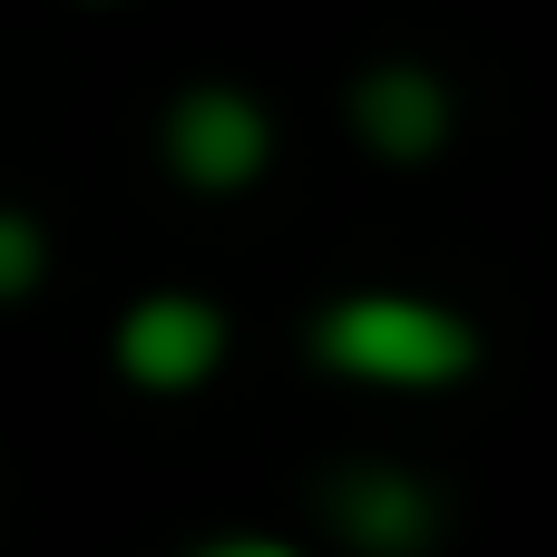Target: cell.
Wrapping results in <instances>:
<instances>
[{
    "mask_svg": "<svg viewBox=\"0 0 557 557\" xmlns=\"http://www.w3.org/2000/svg\"><path fill=\"white\" fill-rule=\"evenodd\" d=\"M313 352L372 392H450L480 372V333L460 304L441 294H401V284H372V294H333L313 313Z\"/></svg>",
    "mask_w": 557,
    "mask_h": 557,
    "instance_id": "6da1fadb",
    "label": "cell"
},
{
    "mask_svg": "<svg viewBox=\"0 0 557 557\" xmlns=\"http://www.w3.org/2000/svg\"><path fill=\"white\" fill-rule=\"evenodd\" d=\"M264 157H274V117H264L245 88L206 78V88H186V98L166 108V166H176L186 186H206V196L255 186Z\"/></svg>",
    "mask_w": 557,
    "mask_h": 557,
    "instance_id": "7a4b0ae2",
    "label": "cell"
},
{
    "mask_svg": "<svg viewBox=\"0 0 557 557\" xmlns=\"http://www.w3.org/2000/svg\"><path fill=\"white\" fill-rule=\"evenodd\" d=\"M225 362V313L206 294H137L117 313V372L137 392H196Z\"/></svg>",
    "mask_w": 557,
    "mask_h": 557,
    "instance_id": "3957f363",
    "label": "cell"
},
{
    "mask_svg": "<svg viewBox=\"0 0 557 557\" xmlns=\"http://www.w3.org/2000/svg\"><path fill=\"white\" fill-rule=\"evenodd\" d=\"M352 127L372 137V157L421 166V157H441V137H450V88H441L431 69H411V59H382V69L352 78Z\"/></svg>",
    "mask_w": 557,
    "mask_h": 557,
    "instance_id": "277c9868",
    "label": "cell"
},
{
    "mask_svg": "<svg viewBox=\"0 0 557 557\" xmlns=\"http://www.w3.org/2000/svg\"><path fill=\"white\" fill-rule=\"evenodd\" d=\"M333 529L362 557H421L431 529H441V509H431V490H421L411 470H352V480L333 490Z\"/></svg>",
    "mask_w": 557,
    "mask_h": 557,
    "instance_id": "5b68a950",
    "label": "cell"
},
{
    "mask_svg": "<svg viewBox=\"0 0 557 557\" xmlns=\"http://www.w3.org/2000/svg\"><path fill=\"white\" fill-rule=\"evenodd\" d=\"M39 264H49V245H39V225H29L20 206H0V304H20V294L39 284Z\"/></svg>",
    "mask_w": 557,
    "mask_h": 557,
    "instance_id": "8992f818",
    "label": "cell"
},
{
    "mask_svg": "<svg viewBox=\"0 0 557 557\" xmlns=\"http://www.w3.org/2000/svg\"><path fill=\"white\" fill-rule=\"evenodd\" d=\"M196 557H304V548H284V539H255V529H235V539H206Z\"/></svg>",
    "mask_w": 557,
    "mask_h": 557,
    "instance_id": "52a82bcc",
    "label": "cell"
}]
</instances>
